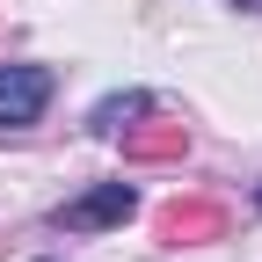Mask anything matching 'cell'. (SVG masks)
<instances>
[{
  "label": "cell",
  "instance_id": "obj_5",
  "mask_svg": "<svg viewBox=\"0 0 262 262\" xmlns=\"http://www.w3.org/2000/svg\"><path fill=\"white\" fill-rule=\"evenodd\" d=\"M131 117H146V95H110V102L95 110V131H124Z\"/></svg>",
  "mask_w": 262,
  "mask_h": 262
},
{
  "label": "cell",
  "instance_id": "obj_4",
  "mask_svg": "<svg viewBox=\"0 0 262 262\" xmlns=\"http://www.w3.org/2000/svg\"><path fill=\"white\" fill-rule=\"evenodd\" d=\"M182 153H189V124H124V160H139V168H160Z\"/></svg>",
  "mask_w": 262,
  "mask_h": 262
},
{
  "label": "cell",
  "instance_id": "obj_2",
  "mask_svg": "<svg viewBox=\"0 0 262 262\" xmlns=\"http://www.w3.org/2000/svg\"><path fill=\"white\" fill-rule=\"evenodd\" d=\"M131 211H139L131 182H95L88 196H73V204L58 211V226H66V233H102V226H124Z\"/></svg>",
  "mask_w": 262,
  "mask_h": 262
},
{
  "label": "cell",
  "instance_id": "obj_3",
  "mask_svg": "<svg viewBox=\"0 0 262 262\" xmlns=\"http://www.w3.org/2000/svg\"><path fill=\"white\" fill-rule=\"evenodd\" d=\"M44 102H51L44 66H0V124H37Z\"/></svg>",
  "mask_w": 262,
  "mask_h": 262
},
{
  "label": "cell",
  "instance_id": "obj_1",
  "mask_svg": "<svg viewBox=\"0 0 262 262\" xmlns=\"http://www.w3.org/2000/svg\"><path fill=\"white\" fill-rule=\"evenodd\" d=\"M153 233L168 248H204L226 233V204H211V196H175V204L153 211Z\"/></svg>",
  "mask_w": 262,
  "mask_h": 262
}]
</instances>
